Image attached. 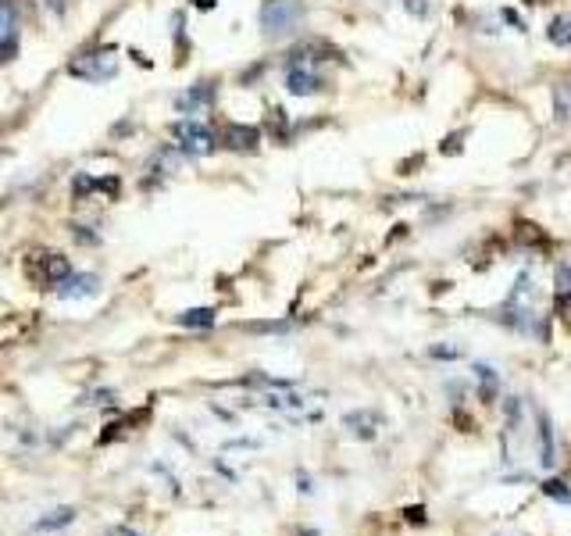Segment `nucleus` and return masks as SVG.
I'll return each instance as SVG.
<instances>
[{
	"mask_svg": "<svg viewBox=\"0 0 571 536\" xmlns=\"http://www.w3.org/2000/svg\"><path fill=\"white\" fill-rule=\"evenodd\" d=\"M261 30L265 36H290L301 30V22H304V4L301 0H265L261 4Z\"/></svg>",
	"mask_w": 571,
	"mask_h": 536,
	"instance_id": "nucleus-1",
	"label": "nucleus"
},
{
	"mask_svg": "<svg viewBox=\"0 0 571 536\" xmlns=\"http://www.w3.org/2000/svg\"><path fill=\"white\" fill-rule=\"evenodd\" d=\"M172 137H175V143H179V151L189 158H208L214 147H219V137H214L203 123H197V118H183V123H175Z\"/></svg>",
	"mask_w": 571,
	"mask_h": 536,
	"instance_id": "nucleus-2",
	"label": "nucleus"
},
{
	"mask_svg": "<svg viewBox=\"0 0 571 536\" xmlns=\"http://www.w3.org/2000/svg\"><path fill=\"white\" fill-rule=\"evenodd\" d=\"M68 72L75 79H86V83H104V79H115L118 75V58L112 50H93V54H83V58H75L68 65Z\"/></svg>",
	"mask_w": 571,
	"mask_h": 536,
	"instance_id": "nucleus-3",
	"label": "nucleus"
},
{
	"mask_svg": "<svg viewBox=\"0 0 571 536\" xmlns=\"http://www.w3.org/2000/svg\"><path fill=\"white\" fill-rule=\"evenodd\" d=\"M101 279L93 272H68L58 283V298L61 301H83V298H97Z\"/></svg>",
	"mask_w": 571,
	"mask_h": 536,
	"instance_id": "nucleus-4",
	"label": "nucleus"
},
{
	"mask_svg": "<svg viewBox=\"0 0 571 536\" xmlns=\"http://www.w3.org/2000/svg\"><path fill=\"white\" fill-rule=\"evenodd\" d=\"M286 90L293 93V97H315L322 90V75L311 69V65H290V72H286Z\"/></svg>",
	"mask_w": 571,
	"mask_h": 536,
	"instance_id": "nucleus-5",
	"label": "nucleus"
},
{
	"mask_svg": "<svg viewBox=\"0 0 571 536\" xmlns=\"http://www.w3.org/2000/svg\"><path fill=\"white\" fill-rule=\"evenodd\" d=\"M222 143L229 147V151H240V154H247V151H257V143H261V129L257 126H225L222 129Z\"/></svg>",
	"mask_w": 571,
	"mask_h": 536,
	"instance_id": "nucleus-6",
	"label": "nucleus"
},
{
	"mask_svg": "<svg viewBox=\"0 0 571 536\" xmlns=\"http://www.w3.org/2000/svg\"><path fill=\"white\" fill-rule=\"evenodd\" d=\"M19 47V19H15V8L8 4V0H0V61L8 58V54H15Z\"/></svg>",
	"mask_w": 571,
	"mask_h": 536,
	"instance_id": "nucleus-7",
	"label": "nucleus"
},
{
	"mask_svg": "<svg viewBox=\"0 0 571 536\" xmlns=\"http://www.w3.org/2000/svg\"><path fill=\"white\" fill-rule=\"evenodd\" d=\"M211 101H214V90L208 86V83H200V86H194V90H186V93H179V97H175V107H179V112L189 118V115H200V112H208L211 107Z\"/></svg>",
	"mask_w": 571,
	"mask_h": 536,
	"instance_id": "nucleus-8",
	"label": "nucleus"
},
{
	"mask_svg": "<svg viewBox=\"0 0 571 536\" xmlns=\"http://www.w3.org/2000/svg\"><path fill=\"white\" fill-rule=\"evenodd\" d=\"M39 265H44V279H39V283H47V287H58L61 279L72 272V265H68V258L65 254H39Z\"/></svg>",
	"mask_w": 571,
	"mask_h": 536,
	"instance_id": "nucleus-9",
	"label": "nucleus"
},
{
	"mask_svg": "<svg viewBox=\"0 0 571 536\" xmlns=\"http://www.w3.org/2000/svg\"><path fill=\"white\" fill-rule=\"evenodd\" d=\"M539 462L543 468H550L557 458H553V433H550V419L539 411Z\"/></svg>",
	"mask_w": 571,
	"mask_h": 536,
	"instance_id": "nucleus-10",
	"label": "nucleus"
},
{
	"mask_svg": "<svg viewBox=\"0 0 571 536\" xmlns=\"http://www.w3.org/2000/svg\"><path fill=\"white\" fill-rule=\"evenodd\" d=\"M72 518H75V508H58V512H50V515L39 518L36 529H61V526H68Z\"/></svg>",
	"mask_w": 571,
	"mask_h": 536,
	"instance_id": "nucleus-11",
	"label": "nucleus"
},
{
	"mask_svg": "<svg viewBox=\"0 0 571 536\" xmlns=\"http://www.w3.org/2000/svg\"><path fill=\"white\" fill-rule=\"evenodd\" d=\"M547 498H553L557 504H571V487L564 479H543V487H539Z\"/></svg>",
	"mask_w": 571,
	"mask_h": 536,
	"instance_id": "nucleus-12",
	"label": "nucleus"
},
{
	"mask_svg": "<svg viewBox=\"0 0 571 536\" xmlns=\"http://www.w3.org/2000/svg\"><path fill=\"white\" fill-rule=\"evenodd\" d=\"M547 36H550V44H557V47H571V19H553Z\"/></svg>",
	"mask_w": 571,
	"mask_h": 536,
	"instance_id": "nucleus-13",
	"label": "nucleus"
},
{
	"mask_svg": "<svg viewBox=\"0 0 571 536\" xmlns=\"http://www.w3.org/2000/svg\"><path fill=\"white\" fill-rule=\"evenodd\" d=\"M183 326H200V329H208L214 326V312L211 307H194V312H183Z\"/></svg>",
	"mask_w": 571,
	"mask_h": 536,
	"instance_id": "nucleus-14",
	"label": "nucleus"
},
{
	"mask_svg": "<svg viewBox=\"0 0 571 536\" xmlns=\"http://www.w3.org/2000/svg\"><path fill=\"white\" fill-rule=\"evenodd\" d=\"M475 375H479V380H482V383L489 386V394L497 391V372L489 369V365H482V361H479V365H475Z\"/></svg>",
	"mask_w": 571,
	"mask_h": 536,
	"instance_id": "nucleus-15",
	"label": "nucleus"
},
{
	"mask_svg": "<svg viewBox=\"0 0 571 536\" xmlns=\"http://www.w3.org/2000/svg\"><path fill=\"white\" fill-rule=\"evenodd\" d=\"M254 333H286L290 329V322H261V326H250Z\"/></svg>",
	"mask_w": 571,
	"mask_h": 536,
	"instance_id": "nucleus-16",
	"label": "nucleus"
},
{
	"mask_svg": "<svg viewBox=\"0 0 571 536\" xmlns=\"http://www.w3.org/2000/svg\"><path fill=\"white\" fill-rule=\"evenodd\" d=\"M407 11H411V15H426V4H421V0H407Z\"/></svg>",
	"mask_w": 571,
	"mask_h": 536,
	"instance_id": "nucleus-17",
	"label": "nucleus"
},
{
	"mask_svg": "<svg viewBox=\"0 0 571 536\" xmlns=\"http://www.w3.org/2000/svg\"><path fill=\"white\" fill-rule=\"evenodd\" d=\"M432 354H436V358H457L461 351H454V347H436Z\"/></svg>",
	"mask_w": 571,
	"mask_h": 536,
	"instance_id": "nucleus-18",
	"label": "nucleus"
},
{
	"mask_svg": "<svg viewBox=\"0 0 571 536\" xmlns=\"http://www.w3.org/2000/svg\"><path fill=\"white\" fill-rule=\"evenodd\" d=\"M189 4H194V8H200V11H211L214 4H219V0H189Z\"/></svg>",
	"mask_w": 571,
	"mask_h": 536,
	"instance_id": "nucleus-19",
	"label": "nucleus"
},
{
	"mask_svg": "<svg viewBox=\"0 0 571 536\" xmlns=\"http://www.w3.org/2000/svg\"><path fill=\"white\" fill-rule=\"evenodd\" d=\"M561 312H564V318L571 322V298H568V293H564V298H561Z\"/></svg>",
	"mask_w": 571,
	"mask_h": 536,
	"instance_id": "nucleus-20",
	"label": "nucleus"
},
{
	"mask_svg": "<svg viewBox=\"0 0 571 536\" xmlns=\"http://www.w3.org/2000/svg\"><path fill=\"white\" fill-rule=\"evenodd\" d=\"M561 283H564V290H571V268H561Z\"/></svg>",
	"mask_w": 571,
	"mask_h": 536,
	"instance_id": "nucleus-21",
	"label": "nucleus"
},
{
	"mask_svg": "<svg viewBox=\"0 0 571 536\" xmlns=\"http://www.w3.org/2000/svg\"><path fill=\"white\" fill-rule=\"evenodd\" d=\"M44 4H50L54 11H65V4H68V0H44Z\"/></svg>",
	"mask_w": 571,
	"mask_h": 536,
	"instance_id": "nucleus-22",
	"label": "nucleus"
},
{
	"mask_svg": "<svg viewBox=\"0 0 571 536\" xmlns=\"http://www.w3.org/2000/svg\"><path fill=\"white\" fill-rule=\"evenodd\" d=\"M112 536H140V533H132V529H126V526H118V529H112Z\"/></svg>",
	"mask_w": 571,
	"mask_h": 536,
	"instance_id": "nucleus-23",
	"label": "nucleus"
},
{
	"mask_svg": "<svg viewBox=\"0 0 571 536\" xmlns=\"http://www.w3.org/2000/svg\"><path fill=\"white\" fill-rule=\"evenodd\" d=\"M296 536H322V533H315V529H301V533H296Z\"/></svg>",
	"mask_w": 571,
	"mask_h": 536,
	"instance_id": "nucleus-24",
	"label": "nucleus"
}]
</instances>
